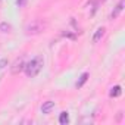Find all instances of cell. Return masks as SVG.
Wrapping results in <instances>:
<instances>
[{
  "mask_svg": "<svg viewBox=\"0 0 125 125\" xmlns=\"http://www.w3.org/2000/svg\"><path fill=\"white\" fill-rule=\"evenodd\" d=\"M44 30V22L41 19H34L32 22H30L25 28L27 34H31V35H35V34H40L41 31Z\"/></svg>",
  "mask_w": 125,
  "mask_h": 125,
  "instance_id": "7a4b0ae2",
  "label": "cell"
},
{
  "mask_svg": "<svg viewBox=\"0 0 125 125\" xmlns=\"http://www.w3.org/2000/svg\"><path fill=\"white\" fill-rule=\"evenodd\" d=\"M8 63V60L6 59H2V60H0V69H2V68H5V65Z\"/></svg>",
  "mask_w": 125,
  "mask_h": 125,
  "instance_id": "8fae6325",
  "label": "cell"
},
{
  "mask_svg": "<svg viewBox=\"0 0 125 125\" xmlns=\"http://www.w3.org/2000/svg\"><path fill=\"white\" fill-rule=\"evenodd\" d=\"M43 57H40V56H37V57H34V59H31L28 63H25V68H24V71H25V74L28 75V77H37L38 74H40V71L43 69Z\"/></svg>",
  "mask_w": 125,
  "mask_h": 125,
  "instance_id": "6da1fadb",
  "label": "cell"
},
{
  "mask_svg": "<svg viewBox=\"0 0 125 125\" xmlns=\"http://www.w3.org/2000/svg\"><path fill=\"white\" fill-rule=\"evenodd\" d=\"M121 93H122V90H121V85H115V87L110 90L109 96H110V97H119V96H121Z\"/></svg>",
  "mask_w": 125,
  "mask_h": 125,
  "instance_id": "ba28073f",
  "label": "cell"
},
{
  "mask_svg": "<svg viewBox=\"0 0 125 125\" xmlns=\"http://www.w3.org/2000/svg\"><path fill=\"white\" fill-rule=\"evenodd\" d=\"M87 80H88V74H87V72H84V74L80 77V81L75 84V87H77V88H81V87L85 84V81H87Z\"/></svg>",
  "mask_w": 125,
  "mask_h": 125,
  "instance_id": "52a82bcc",
  "label": "cell"
},
{
  "mask_svg": "<svg viewBox=\"0 0 125 125\" xmlns=\"http://www.w3.org/2000/svg\"><path fill=\"white\" fill-rule=\"evenodd\" d=\"M59 122H60L62 125H65V124L69 122V115H68V112H62V113H60V116H59Z\"/></svg>",
  "mask_w": 125,
  "mask_h": 125,
  "instance_id": "9c48e42d",
  "label": "cell"
},
{
  "mask_svg": "<svg viewBox=\"0 0 125 125\" xmlns=\"http://www.w3.org/2000/svg\"><path fill=\"white\" fill-rule=\"evenodd\" d=\"M24 68H25V60H24V57H18V59L15 60V63L10 66V72H12L13 75H16V74H19L21 71H24Z\"/></svg>",
  "mask_w": 125,
  "mask_h": 125,
  "instance_id": "3957f363",
  "label": "cell"
},
{
  "mask_svg": "<svg viewBox=\"0 0 125 125\" xmlns=\"http://www.w3.org/2000/svg\"><path fill=\"white\" fill-rule=\"evenodd\" d=\"M53 107H54V102H52V100H47L46 103H43V106H41V112L43 113H50L52 110H53Z\"/></svg>",
  "mask_w": 125,
  "mask_h": 125,
  "instance_id": "5b68a950",
  "label": "cell"
},
{
  "mask_svg": "<svg viewBox=\"0 0 125 125\" xmlns=\"http://www.w3.org/2000/svg\"><path fill=\"white\" fill-rule=\"evenodd\" d=\"M103 34H104V28H99V30L94 32V35H93V43H97V41L103 37Z\"/></svg>",
  "mask_w": 125,
  "mask_h": 125,
  "instance_id": "8992f818",
  "label": "cell"
},
{
  "mask_svg": "<svg viewBox=\"0 0 125 125\" xmlns=\"http://www.w3.org/2000/svg\"><path fill=\"white\" fill-rule=\"evenodd\" d=\"M0 30H2L3 32H9L10 25H9V24H6V22H3V24H0Z\"/></svg>",
  "mask_w": 125,
  "mask_h": 125,
  "instance_id": "30bf717a",
  "label": "cell"
},
{
  "mask_svg": "<svg viewBox=\"0 0 125 125\" xmlns=\"http://www.w3.org/2000/svg\"><path fill=\"white\" fill-rule=\"evenodd\" d=\"M122 9H124V0H121V2L116 5V8H115V10L110 13V19H116L118 16H119V13L122 12Z\"/></svg>",
  "mask_w": 125,
  "mask_h": 125,
  "instance_id": "277c9868",
  "label": "cell"
},
{
  "mask_svg": "<svg viewBox=\"0 0 125 125\" xmlns=\"http://www.w3.org/2000/svg\"><path fill=\"white\" fill-rule=\"evenodd\" d=\"M25 2H27V0H16V3H18L19 6H24V5H25Z\"/></svg>",
  "mask_w": 125,
  "mask_h": 125,
  "instance_id": "7c38bea8",
  "label": "cell"
}]
</instances>
